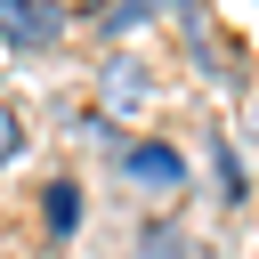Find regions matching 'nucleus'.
<instances>
[{"mask_svg": "<svg viewBox=\"0 0 259 259\" xmlns=\"http://www.w3.org/2000/svg\"><path fill=\"white\" fill-rule=\"evenodd\" d=\"M243 130H251V146H259V97H251V113H243Z\"/></svg>", "mask_w": 259, "mask_h": 259, "instance_id": "8", "label": "nucleus"}, {"mask_svg": "<svg viewBox=\"0 0 259 259\" xmlns=\"http://www.w3.org/2000/svg\"><path fill=\"white\" fill-rule=\"evenodd\" d=\"M40 227H49L57 243L81 227V186H73V178H49V186H40Z\"/></svg>", "mask_w": 259, "mask_h": 259, "instance_id": "3", "label": "nucleus"}, {"mask_svg": "<svg viewBox=\"0 0 259 259\" xmlns=\"http://www.w3.org/2000/svg\"><path fill=\"white\" fill-rule=\"evenodd\" d=\"M16 146H24V121H16V105H0V162H8Z\"/></svg>", "mask_w": 259, "mask_h": 259, "instance_id": "7", "label": "nucleus"}, {"mask_svg": "<svg viewBox=\"0 0 259 259\" xmlns=\"http://www.w3.org/2000/svg\"><path fill=\"white\" fill-rule=\"evenodd\" d=\"M0 40L8 49H57L65 40V8L57 0H0Z\"/></svg>", "mask_w": 259, "mask_h": 259, "instance_id": "1", "label": "nucleus"}, {"mask_svg": "<svg viewBox=\"0 0 259 259\" xmlns=\"http://www.w3.org/2000/svg\"><path fill=\"white\" fill-rule=\"evenodd\" d=\"M146 16H154V0H113V8H105L113 32H121V24H146Z\"/></svg>", "mask_w": 259, "mask_h": 259, "instance_id": "6", "label": "nucleus"}, {"mask_svg": "<svg viewBox=\"0 0 259 259\" xmlns=\"http://www.w3.org/2000/svg\"><path fill=\"white\" fill-rule=\"evenodd\" d=\"M219 194L243 202V170H235V146H219Z\"/></svg>", "mask_w": 259, "mask_h": 259, "instance_id": "5", "label": "nucleus"}, {"mask_svg": "<svg viewBox=\"0 0 259 259\" xmlns=\"http://www.w3.org/2000/svg\"><path fill=\"white\" fill-rule=\"evenodd\" d=\"M121 178H138V186H186V154L178 146H121Z\"/></svg>", "mask_w": 259, "mask_h": 259, "instance_id": "2", "label": "nucleus"}, {"mask_svg": "<svg viewBox=\"0 0 259 259\" xmlns=\"http://www.w3.org/2000/svg\"><path fill=\"white\" fill-rule=\"evenodd\" d=\"M97 89H105V105H138V97H146V65H130V57H113Z\"/></svg>", "mask_w": 259, "mask_h": 259, "instance_id": "4", "label": "nucleus"}]
</instances>
